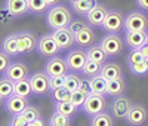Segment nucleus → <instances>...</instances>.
Listing matches in <instances>:
<instances>
[{"label":"nucleus","instance_id":"a19ab883","mask_svg":"<svg viewBox=\"0 0 148 126\" xmlns=\"http://www.w3.org/2000/svg\"><path fill=\"white\" fill-rule=\"evenodd\" d=\"M65 86V76H53L51 77V91Z\"/></svg>","mask_w":148,"mask_h":126},{"label":"nucleus","instance_id":"79ce46f5","mask_svg":"<svg viewBox=\"0 0 148 126\" xmlns=\"http://www.w3.org/2000/svg\"><path fill=\"white\" fill-rule=\"evenodd\" d=\"M9 56H10V55H8L6 52H3V50L0 52V71H2L3 74H5V71L9 68V65L12 64L10 59H9Z\"/></svg>","mask_w":148,"mask_h":126},{"label":"nucleus","instance_id":"8fccbe9b","mask_svg":"<svg viewBox=\"0 0 148 126\" xmlns=\"http://www.w3.org/2000/svg\"><path fill=\"white\" fill-rule=\"evenodd\" d=\"M68 2H70V3H74V2H77V0H68Z\"/></svg>","mask_w":148,"mask_h":126},{"label":"nucleus","instance_id":"a878e982","mask_svg":"<svg viewBox=\"0 0 148 126\" xmlns=\"http://www.w3.org/2000/svg\"><path fill=\"white\" fill-rule=\"evenodd\" d=\"M114 116L110 114L108 111H104L101 114H96L90 117L89 126H114Z\"/></svg>","mask_w":148,"mask_h":126},{"label":"nucleus","instance_id":"7ed1b4c3","mask_svg":"<svg viewBox=\"0 0 148 126\" xmlns=\"http://www.w3.org/2000/svg\"><path fill=\"white\" fill-rule=\"evenodd\" d=\"M101 45L110 56H120L125 50V40L119 33H107L101 39Z\"/></svg>","mask_w":148,"mask_h":126},{"label":"nucleus","instance_id":"09e8293b","mask_svg":"<svg viewBox=\"0 0 148 126\" xmlns=\"http://www.w3.org/2000/svg\"><path fill=\"white\" fill-rule=\"evenodd\" d=\"M49 126H71V123H56V125H49Z\"/></svg>","mask_w":148,"mask_h":126},{"label":"nucleus","instance_id":"c85d7f7f","mask_svg":"<svg viewBox=\"0 0 148 126\" xmlns=\"http://www.w3.org/2000/svg\"><path fill=\"white\" fill-rule=\"evenodd\" d=\"M77 110L79 108L74 105L71 101H62V103H56L55 104V111H59L61 114L68 116V117H73L77 113Z\"/></svg>","mask_w":148,"mask_h":126},{"label":"nucleus","instance_id":"a18cd8bd","mask_svg":"<svg viewBox=\"0 0 148 126\" xmlns=\"http://www.w3.org/2000/svg\"><path fill=\"white\" fill-rule=\"evenodd\" d=\"M31 126H45L43 117H39V119H36L34 122H31Z\"/></svg>","mask_w":148,"mask_h":126},{"label":"nucleus","instance_id":"412c9836","mask_svg":"<svg viewBox=\"0 0 148 126\" xmlns=\"http://www.w3.org/2000/svg\"><path fill=\"white\" fill-rule=\"evenodd\" d=\"M126 92V82L123 77L111 79L107 83V95L108 96H120Z\"/></svg>","mask_w":148,"mask_h":126},{"label":"nucleus","instance_id":"dca6fc26","mask_svg":"<svg viewBox=\"0 0 148 126\" xmlns=\"http://www.w3.org/2000/svg\"><path fill=\"white\" fill-rule=\"evenodd\" d=\"M76 36V45L79 46V48H83V49H88V48H90V46H93L95 43H96V33L93 31V28H92V25H86L84 28H82L79 33H76L74 34Z\"/></svg>","mask_w":148,"mask_h":126},{"label":"nucleus","instance_id":"9b49d317","mask_svg":"<svg viewBox=\"0 0 148 126\" xmlns=\"http://www.w3.org/2000/svg\"><path fill=\"white\" fill-rule=\"evenodd\" d=\"M132 105H133V103L126 95L114 96L113 103H111V114H113L116 119H126Z\"/></svg>","mask_w":148,"mask_h":126},{"label":"nucleus","instance_id":"f3484780","mask_svg":"<svg viewBox=\"0 0 148 126\" xmlns=\"http://www.w3.org/2000/svg\"><path fill=\"white\" fill-rule=\"evenodd\" d=\"M3 76H6V77H9L14 82H18V80L30 77V68L27 64H24L21 61H16V62H12L9 65V68L5 71Z\"/></svg>","mask_w":148,"mask_h":126},{"label":"nucleus","instance_id":"2f4dec72","mask_svg":"<svg viewBox=\"0 0 148 126\" xmlns=\"http://www.w3.org/2000/svg\"><path fill=\"white\" fill-rule=\"evenodd\" d=\"M101 70H102L101 64H98V62H95L92 59H88L84 67H83V70H82V73L86 76V77H93V76L101 74Z\"/></svg>","mask_w":148,"mask_h":126},{"label":"nucleus","instance_id":"5fc2aeb1","mask_svg":"<svg viewBox=\"0 0 148 126\" xmlns=\"http://www.w3.org/2000/svg\"><path fill=\"white\" fill-rule=\"evenodd\" d=\"M147 43H148V39H147Z\"/></svg>","mask_w":148,"mask_h":126},{"label":"nucleus","instance_id":"1a4fd4ad","mask_svg":"<svg viewBox=\"0 0 148 126\" xmlns=\"http://www.w3.org/2000/svg\"><path fill=\"white\" fill-rule=\"evenodd\" d=\"M65 61L70 71H76V73H82L86 61H88V54L86 50H83V48L79 49H73L65 55Z\"/></svg>","mask_w":148,"mask_h":126},{"label":"nucleus","instance_id":"e433bc0d","mask_svg":"<svg viewBox=\"0 0 148 126\" xmlns=\"http://www.w3.org/2000/svg\"><path fill=\"white\" fill-rule=\"evenodd\" d=\"M56 123H71V117L61 114L59 111H53L51 120H49V125H56Z\"/></svg>","mask_w":148,"mask_h":126},{"label":"nucleus","instance_id":"2eb2a0df","mask_svg":"<svg viewBox=\"0 0 148 126\" xmlns=\"http://www.w3.org/2000/svg\"><path fill=\"white\" fill-rule=\"evenodd\" d=\"M30 98H24L19 95H12L9 99L5 101V110L8 114L14 116V114H19L30 105Z\"/></svg>","mask_w":148,"mask_h":126},{"label":"nucleus","instance_id":"473e14b6","mask_svg":"<svg viewBox=\"0 0 148 126\" xmlns=\"http://www.w3.org/2000/svg\"><path fill=\"white\" fill-rule=\"evenodd\" d=\"M52 99L55 103H62V101H71V91H68L67 87H58V89L51 91Z\"/></svg>","mask_w":148,"mask_h":126},{"label":"nucleus","instance_id":"39448f33","mask_svg":"<svg viewBox=\"0 0 148 126\" xmlns=\"http://www.w3.org/2000/svg\"><path fill=\"white\" fill-rule=\"evenodd\" d=\"M148 17L141 10H133L125 17V31H147Z\"/></svg>","mask_w":148,"mask_h":126},{"label":"nucleus","instance_id":"423d86ee","mask_svg":"<svg viewBox=\"0 0 148 126\" xmlns=\"http://www.w3.org/2000/svg\"><path fill=\"white\" fill-rule=\"evenodd\" d=\"M37 50H39V54L45 58H52V56L59 55V52H62L52 33L43 34L42 37H39V46H37Z\"/></svg>","mask_w":148,"mask_h":126},{"label":"nucleus","instance_id":"f704fd0d","mask_svg":"<svg viewBox=\"0 0 148 126\" xmlns=\"http://www.w3.org/2000/svg\"><path fill=\"white\" fill-rule=\"evenodd\" d=\"M145 61V56L144 54L141 52V49H132V52L127 55L126 58V62H127V67L133 65V64H138V62H142Z\"/></svg>","mask_w":148,"mask_h":126},{"label":"nucleus","instance_id":"864d4df0","mask_svg":"<svg viewBox=\"0 0 148 126\" xmlns=\"http://www.w3.org/2000/svg\"><path fill=\"white\" fill-rule=\"evenodd\" d=\"M8 126H10V125H9V123H8Z\"/></svg>","mask_w":148,"mask_h":126},{"label":"nucleus","instance_id":"4468645a","mask_svg":"<svg viewBox=\"0 0 148 126\" xmlns=\"http://www.w3.org/2000/svg\"><path fill=\"white\" fill-rule=\"evenodd\" d=\"M52 34L55 37V40L58 42L61 50H68V49H71L73 45H76V36H74V33L68 27L53 30Z\"/></svg>","mask_w":148,"mask_h":126},{"label":"nucleus","instance_id":"37998d69","mask_svg":"<svg viewBox=\"0 0 148 126\" xmlns=\"http://www.w3.org/2000/svg\"><path fill=\"white\" fill-rule=\"evenodd\" d=\"M79 89H80L82 92H84L86 95H89V94L92 92V87H90L89 79H83V80H82V83H80V86H79Z\"/></svg>","mask_w":148,"mask_h":126},{"label":"nucleus","instance_id":"6e6552de","mask_svg":"<svg viewBox=\"0 0 148 126\" xmlns=\"http://www.w3.org/2000/svg\"><path fill=\"white\" fill-rule=\"evenodd\" d=\"M18 36V43H19V55H27L31 54L39 46V37L36 36L34 31H19Z\"/></svg>","mask_w":148,"mask_h":126},{"label":"nucleus","instance_id":"4be33fe9","mask_svg":"<svg viewBox=\"0 0 148 126\" xmlns=\"http://www.w3.org/2000/svg\"><path fill=\"white\" fill-rule=\"evenodd\" d=\"M2 50H3V52H6L8 55H10V56L19 55V43H18L16 33L9 34V36L5 37L3 42H2Z\"/></svg>","mask_w":148,"mask_h":126},{"label":"nucleus","instance_id":"c03bdc74","mask_svg":"<svg viewBox=\"0 0 148 126\" xmlns=\"http://www.w3.org/2000/svg\"><path fill=\"white\" fill-rule=\"evenodd\" d=\"M136 2V6L142 10H147L148 12V0H135Z\"/></svg>","mask_w":148,"mask_h":126},{"label":"nucleus","instance_id":"b1692460","mask_svg":"<svg viewBox=\"0 0 148 126\" xmlns=\"http://www.w3.org/2000/svg\"><path fill=\"white\" fill-rule=\"evenodd\" d=\"M12 95H15V82L3 76L0 80V99H2V103L9 99Z\"/></svg>","mask_w":148,"mask_h":126},{"label":"nucleus","instance_id":"f8f14e48","mask_svg":"<svg viewBox=\"0 0 148 126\" xmlns=\"http://www.w3.org/2000/svg\"><path fill=\"white\" fill-rule=\"evenodd\" d=\"M43 70L51 77H53V76H65L68 73V65H67L65 58H61L59 55H56V56H52L46 61Z\"/></svg>","mask_w":148,"mask_h":126},{"label":"nucleus","instance_id":"58836bf2","mask_svg":"<svg viewBox=\"0 0 148 126\" xmlns=\"http://www.w3.org/2000/svg\"><path fill=\"white\" fill-rule=\"evenodd\" d=\"M86 25H88V21H86V19H73L71 21V24L68 25V28L74 33V34H76V33H79L82 28H84L86 27Z\"/></svg>","mask_w":148,"mask_h":126},{"label":"nucleus","instance_id":"3c124183","mask_svg":"<svg viewBox=\"0 0 148 126\" xmlns=\"http://www.w3.org/2000/svg\"><path fill=\"white\" fill-rule=\"evenodd\" d=\"M145 64H147V67H148V58H145Z\"/></svg>","mask_w":148,"mask_h":126},{"label":"nucleus","instance_id":"aec40b11","mask_svg":"<svg viewBox=\"0 0 148 126\" xmlns=\"http://www.w3.org/2000/svg\"><path fill=\"white\" fill-rule=\"evenodd\" d=\"M86 54H88V59H92V61L98 62V64H101V65L105 64L108 56H110L105 52V49L102 48L101 43H95L93 46L88 48V49H86Z\"/></svg>","mask_w":148,"mask_h":126},{"label":"nucleus","instance_id":"393cba45","mask_svg":"<svg viewBox=\"0 0 148 126\" xmlns=\"http://www.w3.org/2000/svg\"><path fill=\"white\" fill-rule=\"evenodd\" d=\"M96 5V0H77V2L71 3L73 10L80 17H86L92 10V8Z\"/></svg>","mask_w":148,"mask_h":126},{"label":"nucleus","instance_id":"cd10ccee","mask_svg":"<svg viewBox=\"0 0 148 126\" xmlns=\"http://www.w3.org/2000/svg\"><path fill=\"white\" fill-rule=\"evenodd\" d=\"M33 94V87L30 83V79H22L15 82V95L24 96V98H30V95Z\"/></svg>","mask_w":148,"mask_h":126},{"label":"nucleus","instance_id":"6ab92c4d","mask_svg":"<svg viewBox=\"0 0 148 126\" xmlns=\"http://www.w3.org/2000/svg\"><path fill=\"white\" fill-rule=\"evenodd\" d=\"M148 31H126L125 42L130 49H141L144 45H147Z\"/></svg>","mask_w":148,"mask_h":126},{"label":"nucleus","instance_id":"de8ad7c7","mask_svg":"<svg viewBox=\"0 0 148 126\" xmlns=\"http://www.w3.org/2000/svg\"><path fill=\"white\" fill-rule=\"evenodd\" d=\"M141 52L144 54V56H145V58H148V43H147V45H144V46L141 48Z\"/></svg>","mask_w":148,"mask_h":126},{"label":"nucleus","instance_id":"bb28decb","mask_svg":"<svg viewBox=\"0 0 148 126\" xmlns=\"http://www.w3.org/2000/svg\"><path fill=\"white\" fill-rule=\"evenodd\" d=\"M89 83H90V87H92V92L107 94V83H108V80L104 77L102 74H98V76H93V77H89Z\"/></svg>","mask_w":148,"mask_h":126},{"label":"nucleus","instance_id":"5701e85b","mask_svg":"<svg viewBox=\"0 0 148 126\" xmlns=\"http://www.w3.org/2000/svg\"><path fill=\"white\" fill-rule=\"evenodd\" d=\"M101 74L107 80L123 77V68L120 67V64H117V62H105V64L102 65Z\"/></svg>","mask_w":148,"mask_h":126},{"label":"nucleus","instance_id":"4c0bfd02","mask_svg":"<svg viewBox=\"0 0 148 126\" xmlns=\"http://www.w3.org/2000/svg\"><path fill=\"white\" fill-rule=\"evenodd\" d=\"M129 68H130V71H132L133 74H136V76H145V74L148 73V67H147V64H145V61L138 62V64H133V65H130Z\"/></svg>","mask_w":148,"mask_h":126},{"label":"nucleus","instance_id":"c756f323","mask_svg":"<svg viewBox=\"0 0 148 126\" xmlns=\"http://www.w3.org/2000/svg\"><path fill=\"white\" fill-rule=\"evenodd\" d=\"M28 5H30V14L33 15H43L51 8L46 0H28Z\"/></svg>","mask_w":148,"mask_h":126},{"label":"nucleus","instance_id":"ea45409f","mask_svg":"<svg viewBox=\"0 0 148 126\" xmlns=\"http://www.w3.org/2000/svg\"><path fill=\"white\" fill-rule=\"evenodd\" d=\"M9 125H10V126H27V125H28V120L19 113V114L10 116V122H9Z\"/></svg>","mask_w":148,"mask_h":126},{"label":"nucleus","instance_id":"f03ea898","mask_svg":"<svg viewBox=\"0 0 148 126\" xmlns=\"http://www.w3.org/2000/svg\"><path fill=\"white\" fill-rule=\"evenodd\" d=\"M107 94H96V92H90L86 98L84 104L82 107V110L88 114L89 117H93L96 114L107 111L108 108V99H107Z\"/></svg>","mask_w":148,"mask_h":126},{"label":"nucleus","instance_id":"72a5a7b5","mask_svg":"<svg viewBox=\"0 0 148 126\" xmlns=\"http://www.w3.org/2000/svg\"><path fill=\"white\" fill-rule=\"evenodd\" d=\"M21 114L25 117L27 120H28V123H31V122H34L36 119H39V117H42V114H40V110H39V107H36V105H28L25 110H24Z\"/></svg>","mask_w":148,"mask_h":126},{"label":"nucleus","instance_id":"49530a36","mask_svg":"<svg viewBox=\"0 0 148 126\" xmlns=\"http://www.w3.org/2000/svg\"><path fill=\"white\" fill-rule=\"evenodd\" d=\"M46 2H47V5H49V6L52 8V6H56V5H59L61 2H62V0H46Z\"/></svg>","mask_w":148,"mask_h":126},{"label":"nucleus","instance_id":"20e7f679","mask_svg":"<svg viewBox=\"0 0 148 126\" xmlns=\"http://www.w3.org/2000/svg\"><path fill=\"white\" fill-rule=\"evenodd\" d=\"M30 83L33 87V95L43 96L47 92H51V76H49L45 70L36 71L30 74Z\"/></svg>","mask_w":148,"mask_h":126},{"label":"nucleus","instance_id":"ddd939ff","mask_svg":"<svg viewBox=\"0 0 148 126\" xmlns=\"http://www.w3.org/2000/svg\"><path fill=\"white\" fill-rule=\"evenodd\" d=\"M108 8L105 5H101V3H96L92 10L89 12L88 15L84 17V19L88 21L89 25H92V27H102V24L108 15Z\"/></svg>","mask_w":148,"mask_h":126},{"label":"nucleus","instance_id":"f257e3e1","mask_svg":"<svg viewBox=\"0 0 148 126\" xmlns=\"http://www.w3.org/2000/svg\"><path fill=\"white\" fill-rule=\"evenodd\" d=\"M73 19H74L73 12L65 5H61V3L49 8V10L46 12V24L52 31L58 30V28L68 27Z\"/></svg>","mask_w":148,"mask_h":126},{"label":"nucleus","instance_id":"c9c22d12","mask_svg":"<svg viewBox=\"0 0 148 126\" xmlns=\"http://www.w3.org/2000/svg\"><path fill=\"white\" fill-rule=\"evenodd\" d=\"M86 98H88V95H86L84 92H82L80 89L71 92V103L76 105L79 110H82V107H83V104H84Z\"/></svg>","mask_w":148,"mask_h":126},{"label":"nucleus","instance_id":"603ef678","mask_svg":"<svg viewBox=\"0 0 148 126\" xmlns=\"http://www.w3.org/2000/svg\"><path fill=\"white\" fill-rule=\"evenodd\" d=\"M27 126H31V123H28V125H27Z\"/></svg>","mask_w":148,"mask_h":126},{"label":"nucleus","instance_id":"9d476101","mask_svg":"<svg viewBox=\"0 0 148 126\" xmlns=\"http://www.w3.org/2000/svg\"><path fill=\"white\" fill-rule=\"evenodd\" d=\"M129 126H144L148 120V110L142 104H133L125 119Z\"/></svg>","mask_w":148,"mask_h":126},{"label":"nucleus","instance_id":"0eeeda50","mask_svg":"<svg viewBox=\"0 0 148 126\" xmlns=\"http://www.w3.org/2000/svg\"><path fill=\"white\" fill-rule=\"evenodd\" d=\"M107 33H120L125 30V15L117 9H110L108 15L101 27Z\"/></svg>","mask_w":148,"mask_h":126},{"label":"nucleus","instance_id":"7c9ffc66","mask_svg":"<svg viewBox=\"0 0 148 126\" xmlns=\"http://www.w3.org/2000/svg\"><path fill=\"white\" fill-rule=\"evenodd\" d=\"M82 80H83V79L79 76V73H76V71H70V73L65 74V87H67L68 91L74 92V91H77V89H79V86H80Z\"/></svg>","mask_w":148,"mask_h":126},{"label":"nucleus","instance_id":"a211bd4d","mask_svg":"<svg viewBox=\"0 0 148 126\" xmlns=\"http://www.w3.org/2000/svg\"><path fill=\"white\" fill-rule=\"evenodd\" d=\"M5 8L14 18H22L30 12L28 0H6Z\"/></svg>","mask_w":148,"mask_h":126}]
</instances>
